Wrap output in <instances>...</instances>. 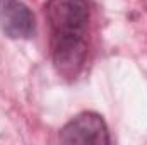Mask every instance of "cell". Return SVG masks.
<instances>
[{"label":"cell","mask_w":147,"mask_h":145,"mask_svg":"<svg viewBox=\"0 0 147 145\" xmlns=\"http://www.w3.org/2000/svg\"><path fill=\"white\" fill-rule=\"evenodd\" d=\"M45 15L51 31L50 48L55 70L65 79H75L87 56L89 5L86 0H48Z\"/></svg>","instance_id":"1"},{"label":"cell","mask_w":147,"mask_h":145,"mask_svg":"<svg viewBox=\"0 0 147 145\" xmlns=\"http://www.w3.org/2000/svg\"><path fill=\"white\" fill-rule=\"evenodd\" d=\"M62 144L80 145H110V132L101 114L84 111L72 118L58 135Z\"/></svg>","instance_id":"2"},{"label":"cell","mask_w":147,"mask_h":145,"mask_svg":"<svg viewBox=\"0 0 147 145\" xmlns=\"http://www.w3.org/2000/svg\"><path fill=\"white\" fill-rule=\"evenodd\" d=\"M0 29L12 39H29L36 31L34 14L21 0H0Z\"/></svg>","instance_id":"3"}]
</instances>
